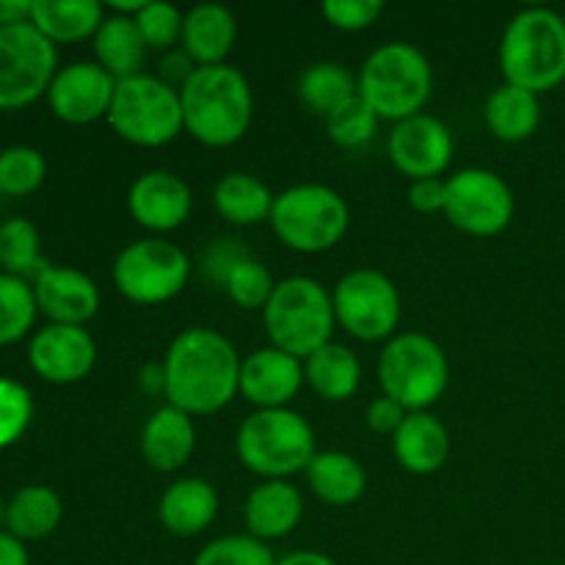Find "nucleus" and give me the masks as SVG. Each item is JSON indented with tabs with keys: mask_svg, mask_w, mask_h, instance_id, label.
<instances>
[{
	"mask_svg": "<svg viewBox=\"0 0 565 565\" xmlns=\"http://www.w3.org/2000/svg\"><path fill=\"white\" fill-rule=\"evenodd\" d=\"M0 565H31L28 550L22 541H17L11 533H0Z\"/></svg>",
	"mask_w": 565,
	"mask_h": 565,
	"instance_id": "nucleus-48",
	"label": "nucleus"
},
{
	"mask_svg": "<svg viewBox=\"0 0 565 565\" xmlns=\"http://www.w3.org/2000/svg\"><path fill=\"white\" fill-rule=\"evenodd\" d=\"M279 565H340L337 561H331L329 555L318 550H301V552H290L279 561Z\"/></svg>",
	"mask_w": 565,
	"mask_h": 565,
	"instance_id": "nucleus-49",
	"label": "nucleus"
},
{
	"mask_svg": "<svg viewBox=\"0 0 565 565\" xmlns=\"http://www.w3.org/2000/svg\"><path fill=\"white\" fill-rule=\"evenodd\" d=\"M33 0H0V28L31 22Z\"/></svg>",
	"mask_w": 565,
	"mask_h": 565,
	"instance_id": "nucleus-47",
	"label": "nucleus"
},
{
	"mask_svg": "<svg viewBox=\"0 0 565 565\" xmlns=\"http://www.w3.org/2000/svg\"><path fill=\"white\" fill-rule=\"evenodd\" d=\"M116 81L97 61H72L55 72L47 92V105L55 119L66 125H92L108 119Z\"/></svg>",
	"mask_w": 565,
	"mask_h": 565,
	"instance_id": "nucleus-16",
	"label": "nucleus"
},
{
	"mask_svg": "<svg viewBox=\"0 0 565 565\" xmlns=\"http://www.w3.org/2000/svg\"><path fill=\"white\" fill-rule=\"evenodd\" d=\"M36 318L39 307L31 281L0 270V348L25 340Z\"/></svg>",
	"mask_w": 565,
	"mask_h": 565,
	"instance_id": "nucleus-34",
	"label": "nucleus"
},
{
	"mask_svg": "<svg viewBox=\"0 0 565 565\" xmlns=\"http://www.w3.org/2000/svg\"><path fill=\"white\" fill-rule=\"evenodd\" d=\"M182 121L199 143L226 149L241 141L254 119V92L237 66H199L180 88Z\"/></svg>",
	"mask_w": 565,
	"mask_h": 565,
	"instance_id": "nucleus-2",
	"label": "nucleus"
},
{
	"mask_svg": "<svg viewBox=\"0 0 565 565\" xmlns=\"http://www.w3.org/2000/svg\"><path fill=\"white\" fill-rule=\"evenodd\" d=\"M379 114L364 103L362 97L348 99L342 108H337L334 114L326 116V130H329V138L342 149H362L367 147L370 141L379 132Z\"/></svg>",
	"mask_w": 565,
	"mask_h": 565,
	"instance_id": "nucleus-36",
	"label": "nucleus"
},
{
	"mask_svg": "<svg viewBox=\"0 0 565 565\" xmlns=\"http://www.w3.org/2000/svg\"><path fill=\"white\" fill-rule=\"evenodd\" d=\"M136 22L149 50L169 53V50H174V44H180L185 14L177 6L163 3V0H147L136 14Z\"/></svg>",
	"mask_w": 565,
	"mask_h": 565,
	"instance_id": "nucleus-40",
	"label": "nucleus"
},
{
	"mask_svg": "<svg viewBox=\"0 0 565 565\" xmlns=\"http://www.w3.org/2000/svg\"><path fill=\"white\" fill-rule=\"evenodd\" d=\"M241 353L207 326L182 329L166 348V403L196 417L218 414L241 395Z\"/></svg>",
	"mask_w": 565,
	"mask_h": 565,
	"instance_id": "nucleus-1",
	"label": "nucleus"
},
{
	"mask_svg": "<svg viewBox=\"0 0 565 565\" xmlns=\"http://www.w3.org/2000/svg\"><path fill=\"white\" fill-rule=\"evenodd\" d=\"M44 177L47 160L31 143H14L0 152V196H31L44 185Z\"/></svg>",
	"mask_w": 565,
	"mask_h": 565,
	"instance_id": "nucleus-35",
	"label": "nucleus"
},
{
	"mask_svg": "<svg viewBox=\"0 0 565 565\" xmlns=\"http://www.w3.org/2000/svg\"><path fill=\"white\" fill-rule=\"evenodd\" d=\"M193 565H279L268 544L252 539L248 533L243 535H221L202 546Z\"/></svg>",
	"mask_w": 565,
	"mask_h": 565,
	"instance_id": "nucleus-39",
	"label": "nucleus"
},
{
	"mask_svg": "<svg viewBox=\"0 0 565 565\" xmlns=\"http://www.w3.org/2000/svg\"><path fill=\"white\" fill-rule=\"evenodd\" d=\"M50 263L42 257V235L36 224L22 215L0 224V270L17 279L33 281Z\"/></svg>",
	"mask_w": 565,
	"mask_h": 565,
	"instance_id": "nucleus-33",
	"label": "nucleus"
},
{
	"mask_svg": "<svg viewBox=\"0 0 565 565\" xmlns=\"http://www.w3.org/2000/svg\"><path fill=\"white\" fill-rule=\"evenodd\" d=\"M307 386L326 403H345L362 386V362L342 342H329L312 356L303 359Z\"/></svg>",
	"mask_w": 565,
	"mask_h": 565,
	"instance_id": "nucleus-29",
	"label": "nucleus"
},
{
	"mask_svg": "<svg viewBox=\"0 0 565 565\" xmlns=\"http://www.w3.org/2000/svg\"><path fill=\"white\" fill-rule=\"evenodd\" d=\"M263 323L270 345L296 359H309L315 351L334 342L337 315L331 292L312 276H287L276 281Z\"/></svg>",
	"mask_w": 565,
	"mask_h": 565,
	"instance_id": "nucleus-5",
	"label": "nucleus"
},
{
	"mask_svg": "<svg viewBox=\"0 0 565 565\" xmlns=\"http://www.w3.org/2000/svg\"><path fill=\"white\" fill-rule=\"evenodd\" d=\"M28 364L47 384H81L97 364V342L86 326L47 323L31 337Z\"/></svg>",
	"mask_w": 565,
	"mask_h": 565,
	"instance_id": "nucleus-15",
	"label": "nucleus"
},
{
	"mask_svg": "<svg viewBox=\"0 0 565 565\" xmlns=\"http://www.w3.org/2000/svg\"><path fill=\"white\" fill-rule=\"evenodd\" d=\"M64 519V500L50 486L31 483L14 491L6 508V533L17 541H42L61 527Z\"/></svg>",
	"mask_w": 565,
	"mask_h": 565,
	"instance_id": "nucleus-30",
	"label": "nucleus"
},
{
	"mask_svg": "<svg viewBox=\"0 0 565 565\" xmlns=\"http://www.w3.org/2000/svg\"><path fill=\"white\" fill-rule=\"evenodd\" d=\"M337 326L362 342H386L401 323V292L375 268L348 270L331 290Z\"/></svg>",
	"mask_w": 565,
	"mask_h": 565,
	"instance_id": "nucleus-12",
	"label": "nucleus"
},
{
	"mask_svg": "<svg viewBox=\"0 0 565 565\" xmlns=\"http://www.w3.org/2000/svg\"><path fill=\"white\" fill-rule=\"evenodd\" d=\"M408 204H412V207L423 215L445 213L447 180H441V177H430V180H414L412 185H408Z\"/></svg>",
	"mask_w": 565,
	"mask_h": 565,
	"instance_id": "nucleus-44",
	"label": "nucleus"
},
{
	"mask_svg": "<svg viewBox=\"0 0 565 565\" xmlns=\"http://www.w3.org/2000/svg\"><path fill=\"white\" fill-rule=\"evenodd\" d=\"M359 97L381 121L412 119L423 114L434 94V66L412 42H384L364 58L356 75Z\"/></svg>",
	"mask_w": 565,
	"mask_h": 565,
	"instance_id": "nucleus-4",
	"label": "nucleus"
},
{
	"mask_svg": "<svg viewBox=\"0 0 565 565\" xmlns=\"http://www.w3.org/2000/svg\"><path fill=\"white\" fill-rule=\"evenodd\" d=\"M36 296L39 315L50 323L61 326H86L99 312V287L92 276L72 265H47L36 279L31 281Z\"/></svg>",
	"mask_w": 565,
	"mask_h": 565,
	"instance_id": "nucleus-19",
	"label": "nucleus"
},
{
	"mask_svg": "<svg viewBox=\"0 0 565 565\" xmlns=\"http://www.w3.org/2000/svg\"><path fill=\"white\" fill-rule=\"evenodd\" d=\"M270 230L298 254H323L351 230V207L340 191L320 182H301L276 193Z\"/></svg>",
	"mask_w": 565,
	"mask_h": 565,
	"instance_id": "nucleus-8",
	"label": "nucleus"
},
{
	"mask_svg": "<svg viewBox=\"0 0 565 565\" xmlns=\"http://www.w3.org/2000/svg\"><path fill=\"white\" fill-rule=\"evenodd\" d=\"M246 257H252L243 241L237 237H221V241H213L202 254V274L210 285L224 287L226 276L237 268Z\"/></svg>",
	"mask_w": 565,
	"mask_h": 565,
	"instance_id": "nucleus-42",
	"label": "nucleus"
},
{
	"mask_svg": "<svg viewBox=\"0 0 565 565\" xmlns=\"http://www.w3.org/2000/svg\"><path fill=\"white\" fill-rule=\"evenodd\" d=\"M307 384L301 359L279 351V348H257L241 364V395L257 412L263 408H290L298 392Z\"/></svg>",
	"mask_w": 565,
	"mask_h": 565,
	"instance_id": "nucleus-18",
	"label": "nucleus"
},
{
	"mask_svg": "<svg viewBox=\"0 0 565 565\" xmlns=\"http://www.w3.org/2000/svg\"><path fill=\"white\" fill-rule=\"evenodd\" d=\"M408 414L412 412H406L397 401H392V397L386 395H379L375 401H370L367 414H364V417H367V428L373 430V434L395 436L397 428L406 423Z\"/></svg>",
	"mask_w": 565,
	"mask_h": 565,
	"instance_id": "nucleus-43",
	"label": "nucleus"
},
{
	"mask_svg": "<svg viewBox=\"0 0 565 565\" xmlns=\"http://www.w3.org/2000/svg\"><path fill=\"white\" fill-rule=\"evenodd\" d=\"M303 511L307 505L298 486H292L290 480H263L246 497L243 522L252 539L268 544V541L287 539L301 524Z\"/></svg>",
	"mask_w": 565,
	"mask_h": 565,
	"instance_id": "nucleus-21",
	"label": "nucleus"
},
{
	"mask_svg": "<svg viewBox=\"0 0 565 565\" xmlns=\"http://www.w3.org/2000/svg\"><path fill=\"white\" fill-rule=\"evenodd\" d=\"M138 390L147 397H166V370L163 362H149L138 370Z\"/></svg>",
	"mask_w": 565,
	"mask_h": 565,
	"instance_id": "nucleus-46",
	"label": "nucleus"
},
{
	"mask_svg": "<svg viewBox=\"0 0 565 565\" xmlns=\"http://www.w3.org/2000/svg\"><path fill=\"white\" fill-rule=\"evenodd\" d=\"M108 11V9H105ZM94 61L108 72L114 81H125V77L141 75L143 61H147V42H143L141 31H138L136 17L121 14H105L103 25L94 33Z\"/></svg>",
	"mask_w": 565,
	"mask_h": 565,
	"instance_id": "nucleus-26",
	"label": "nucleus"
},
{
	"mask_svg": "<svg viewBox=\"0 0 565 565\" xmlns=\"http://www.w3.org/2000/svg\"><path fill=\"white\" fill-rule=\"evenodd\" d=\"M127 210L141 230L163 237L180 230L193 213L191 185L180 174L166 169L143 171L127 191Z\"/></svg>",
	"mask_w": 565,
	"mask_h": 565,
	"instance_id": "nucleus-17",
	"label": "nucleus"
},
{
	"mask_svg": "<svg viewBox=\"0 0 565 565\" xmlns=\"http://www.w3.org/2000/svg\"><path fill=\"white\" fill-rule=\"evenodd\" d=\"M105 14L108 11L97 0H33L31 22L58 47L94 39Z\"/></svg>",
	"mask_w": 565,
	"mask_h": 565,
	"instance_id": "nucleus-31",
	"label": "nucleus"
},
{
	"mask_svg": "<svg viewBox=\"0 0 565 565\" xmlns=\"http://www.w3.org/2000/svg\"><path fill=\"white\" fill-rule=\"evenodd\" d=\"M303 475H307L309 491L331 508L353 505L367 491V469L351 452L318 450Z\"/></svg>",
	"mask_w": 565,
	"mask_h": 565,
	"instance_id": "nucleus-25",
	"label": "nucleus"
},
{
	"mask_svg": "<svg viewBox=\"0 0 565 565\" xmlns=\"http://www.w3.org/2000/svg\"><path fill=\"white\" fill-rule=\"evenodd\" d=\"M384 0H326L320 14L331 28L345 33L367 31L384 14Z\"/></svg>",
	"mask_w": 565,
	"mask_h": 565,
	"instance_id": "nucleus-41",
	"label": "nucleus"
},
{
	"mask_svg": "<svg viewBox=\"0 0 565 565\" xmlns=\"http://www.w3.org/2000/svg\"><path fill=\"white\" fill-rule=\"evenodd\" d=\"M221 290L230 296V301L235 303V307L254 312V309L268 307L270 296H274V290H276V279L270 276L268 265L252 254V257L243 259V263L237 265L230 276H226V281Z\"/></svg>",
	"mask_w": 565,
	"mask_h": 565,
	"instance_id": "nucleus-37",
	"label": "nucleus"
},
{
	"mask_svg": "<svg viewBox=\"0 0 565 565\" xmlns=\"http://www.w3.org/2000/svg\"><path fill=\"white\" fill-rule=\"evenodd\" d=\"M500 70L505 83L546 94L565 83V17L546 6L516 11L500 39Z\"/></svg>",
	"mask_w": 565,
	"mask_h": 565,
	"instance_id": "nucleus-3",
	"label": "nucleus"
},
{
	"mask_svg": "<svg viewBox=\"0 0 565 565\" xmlns=\"http://www.w3.org/2000/svg\"><path fill=\"white\" fill-rule=\"evenodd\" d=\"M359 94V81L340 61H315L298 75V97L312 114L331 116Z\"/></svg>",
	"mask_w": 565,
	"mask_h": 565,
	"instance_id": "nucleus-32",
	"label": "nucleus"
},
{
	"mask_svg": "<svg viewBox=\"0 0 565 565\" xmlns=\"http://www.w3.org/2000/svg\"><path fill=\"white\" fill-rule=\"evenodd\" d=\"M392 450L406 472L425 478L439 472L450 458V434L436 414L412 412L392 436Z\"/></svg>",
	"mask_w": 565,
	"mask_h": 565,
	"instance_id": "nucleus-24",
	"label": "nucleus"
},
{
	"mask_svg": "<svg viewBox=\"0 0 565 565\" xmlns=\"http://www.w3.org/2000/svg\"><path fill=\"white\" fill-rule=\"evenodd\" d=\"M33 423V395L25 384L0 375V450L14 447Z\"/></svg>",
	"mask_w": 565,
	"mask_h": 565,
	"instance_id": "nucleus-38",
	"label": "nucleus"
},
{
	"mask_svg": "<svg viewBox=\"0 0 565 565\" xmlns=\"http://www.w3.org/2000/svg\"><path fill=\"white\" fill-rule=\"evenodd\" d=\"M6 508H9V502H6L3 497H0V533H3V530H6Z\"/></svg>",
	"mask_w": 565,
	"mask_h": 565,
	"instance_id": "nucleus-50",
	"label": "nucleus"
},
{
	"mask_svg": "<svg viewBox=\"0 0 565 565\" xmlns=\"http://www.w3.org/2000/svg\"><path fill=\"white\" fill-rule=\"evenodd\" d=\"M237 44V17L221 3H199L185 11L180 47L199 66L226 64Z\"/></svg>",
	"mask_w": 565,
	"mask_h": 565,
	"instance_id": "nucleus-23",
	"label": "nucleus"
},
{
	"mask_svg": "<svg viewBox=\"0 0 565 565\" xmlns=\"http://www.w3.org/2000/svg\"><path fill=\"white\" fill-rule=\"evenodd\" d=\"M218 491L204 478H180L160 494L158 519L177 539H196L218 519Z\"/></svg>",
	"mask_w": 565,
	"mask_h": 565,
	"instance_id": "nucleus-22",
	"label": "nucleus"
},
{
	"mask_svg": "<svg viewBox=\"0 0 565 565\" xmlns=\"http://www.w3.org/2000/svg\"><path fill=\"white\" fill-rule=\"evenodd\" d=\"M108 125L132 147H166L185 130L180 92L149 72L116 81Z\"/></svg>",
	"mask_w": 565,
	"mask_h": 565,
	"instance_id": "nucleus-9",
	"label": "nucleus"
},
{
	"mask_svg": "<svg viewBox=\"0 0 565 565\" xmlns=\"http://www.w3.org/2000/svg\"><path fill=\"white\" fill-rule=\"evenodd\" d=\"M196 70H199L196 61H193L191 55H188L182 47H174V50H169V53L163 55V61H160V75L158 77L163 83H169L171 88H177V92H180V88L185 86L188 81H191L193 72H196Z\"/></svg>",
	"mask_w": 565,
	"mask_h": 565,
	"instance_id": "nucleus-45",
	"label": "nucleus"
},
{
	"mask_svg": "<svg viewBox=\"0 0 565 565\" xmlns=\"http://www.w3.org/2000/svg\"><path fill=\"white\" fill-rule=\"evenodd\" d=\"M445 215L463 235L497 237L511 226L516 199L505 177L483 166H469L447 177Z\"/></svg>",
	"mask_w": 565,
	"mask_h": 565,
	"instance_id": "nucleus-13",
	"label": "nucleus"
},
{
	"mask_svg": "<svg viewBox=\"0 0 565 565\" xmlns=\"http://www.w3.org/2000/svg\"><path fill=\"white\" fill-rule=\"evenodd\" d=\"M486 127L502 143H522L533 138L541 127V99L539 94L524 92L502 81L489 94L483 108Z\"/></svg>",
	"mask_w": 565,
	"mask_h": 565,
	"instance_id": "nucleus-28",
	"label": "nucleus"
},
{
	"mask_svg": "<svg viewBox=\"0 0 565 565\" xmlns=\"http://www.w3.org/2000/svg\"><path fill=\"white\" fill-rule=\"evenodd\" d=\"M196 452V423L174 406H160L141 428V456L154 472H180Z\"/></svg>",
	"mask_w": 565,
	"mask_h": 565,
	"instance_id": "nucleus-20",
	"label": "nucleus"
},
{
	"mask_svg": "<svg viewBox=\"0 0 565 565\" xmlns=\"http://www.w3.org/2000/svg\"><path fill=\"white\" fill-rule=\"evenodd\" d=\"M193 274V263L177 243L166 237H141L127 243L114 259V287L138 307H160L180 296Z\"/></svg>",
	"mask_w": 565,
	"mask_h": 565,
	"instance_id": "nucleus-10",
	"label": "nucleus"
},
{
	"mask_svg": "<svg viewBox=\"0 0 565 565\" xmlns=\"http://www.w3.org/2000/svg\"><path fill=\"white\" fill-rule=\"evenodd\" d=\"M235 450L248 472L263 480H287L307 472L318 447L312 425L296 408H263L241 423Z\"/></svg>",
	"mask_w": 565,
	"mask_h": 565,
	"instance_id": "nucleus-6",
	"label": "nucleus"
},
{
	"mask_svg": "<svg viewBox=\"0 0 565 565\" xmlns=\"http://www.w3.org/2000/svg\"><path fill=\"white\" fill-rule=\"evenodd\" d=\"M58 47L33 22L0 28V110H22L47 97Z\"/></svg>",
	"mask_w": 565,
	"mask_h": 565,
	"instance_id": "nucleus-11",
	"label": "nucleus"
},
{
	"mask_svg": "<svg viewBox=\"0 0 565 565\" xmlns=\"http://www.w3.org/2000/svg\"><path fill=\"white\" fill-rule=\"evenodd\" d=\"M276 193L252 171H230L213 188V207L226 224L257 226L270 221Z\"/></svg>",
	"mask_w": 565,
	"mask_h": 565,
	"instance_id": "nucleus-27",
	"label": "nucleus"
},
{
	"mask_svg": "<svg viewBox=\"0 0 565 565\" xmlns=\"http://www.w3.org/2000/svg\"><path fill=\"white\" fill-rule=\"evenodd\" d=\"M381 395L406 412H430L450 384V359L445 348L423 331H403L386 340L379 356Z\"/></svg>",
	"mask_w": 565,
	"mask_h": 565,
	"instance_id": "nucleus-7",
	"label": "nucleus"
},
{
	"mask_svg": "<svg viewBox=\"0 0 565 565\" xmlns=\"http://www.w3.org/2000/svg\"><path fill=\"white\" fill-rule=\"evenodd\" d=\"M386 149L395 169L414 182L445 174L456 154V141L445 121L430 114H417L392 125Z\"/></svg>",
	"mask_w": 565,
	"mask_h": 565,
	"instance_id": "nucleus-14",
	"label": "nucleus"
}]
</instances>
